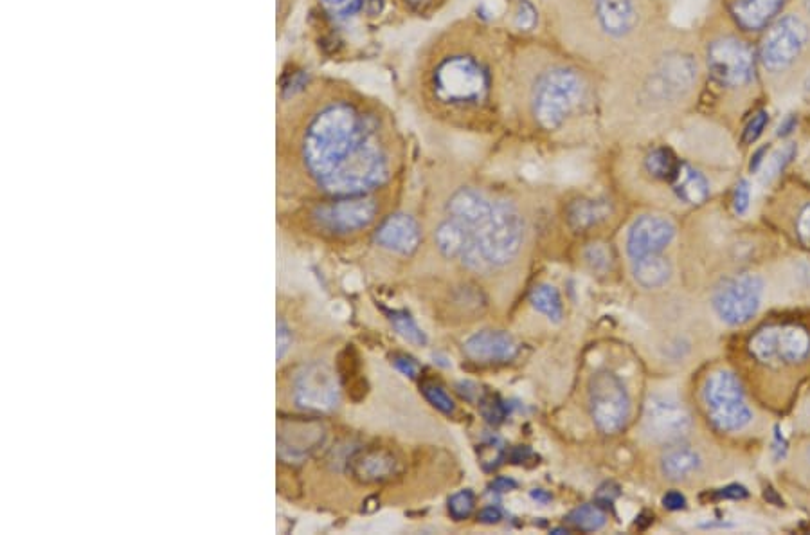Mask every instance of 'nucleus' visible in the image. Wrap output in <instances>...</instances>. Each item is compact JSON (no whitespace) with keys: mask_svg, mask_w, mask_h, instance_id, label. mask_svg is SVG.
Wrapping results in <instances>:
<instances>
[{"mask_svg":"<svg viewBox=\"0 0 810 535\" xmlns=\"http://www.w3.org/2000/svg\"><path fill=\"white\" fill-rule=\"evenodd\" d=\"M692 418L674 399L652 397L643 413V433L654 444H679L690 433Z\"/></svg>","mask_w":810,"mask_h":535,"instance_id":"12","label":"nucleus"},{"mask_svg":"<svg viewBox=\"0 0 810 535\" xmlns=\"http://www.w3.org/2000/svg\"><path fill=\"white\" fill-rule=\"evenodd\" d=\"M501 519H503V514L497 507H485L479 512V521L485 525H497Z\"/></svg>","mask_w":810,"mask_h":535,"instance_id":"40","label":"nucleus"},{"mask_svg":"<svg viewBox=\"0 0 810 535\" xmlns=\"http://www.w3.org/2000/svg\"><path fill=\"white\" fill-rule=\"evenodd\" d=\"M530 303L533 309L540 312L542 316H546L553 323H560L564 318L562 300H560V294L553 285L544 283V285L535 287L530 294Z\"/></svg>","mask_w":810,"mask_h":535,"instance_id":"26","label":"nucleus"},{"mask_svg":"<svg viewBox=\"0 0 810 535\" xmlns=\"http://www.w3.org/2000/svg\"><path fill=\"white\" fill-rule=\"evenodd\" d=\"M805 8L810 11V0H805Z\"/></svg>","mask_w":810,"mask_h":535,"instance_id":"46","label":"nucleus"},{"mask_svg":"<svg viewBox=\"0 0 810 535\" xmlns=\"http://www.w3.org/2000/svg\"><path fill=\"white\" fill-rule=\"evenodd\" d=\"M567 523L575 526L576 530H580V532H598L607 523V514L603 512L600 505L589 503V505H582V507L571 510L567 516Z\"/></svg>","mask_w":810,"mask_h":535,"instance_id":"27","label":"nucleus"},{"mask_svg":"<svg viewBox=\"0 0 810 535\" xmlns=\"http://www.w3.org/2000/svg\"><path fill=\"white\" fill-rule=\"evenodd\" d=\"M531 498L537 499V501H540V503H549V501L553 499L551 498V494H548V492H544V490L540 489L533 490V492H531Z\"/></svg>","mask_w":810,"mask_h":535,"instance_id":"44","label":"nucleus"},{"mask_svg":"<svg viewBox=\"0 0 810 535\" xmlns=\"http://www.w3.org/2000/svg\"><path fill=\"white\" fill-rule=\"evenodd\" d=\"M375 242L389 253L411 256L420 247L422 231L413 217L398 213L380 224L375 233Z\"/></svg>","mask_w":810,"mask_h":535,"instance_id":"18","label":"nucleus"},{"mask_svg":"<svg viewBox=\"0 0 810 535\" xmlns=\"http://www.w3.org/2000/svg\"><path fill=\"white\" fill-rule=\"evenodd\" d=\"M672 186L677 197L692 206H699L710 197V184L704 179V175L690 164H679V170L672 179Z\"/></svg>","mask_w":810,"mask_h":535,"instance_id":"23","label":"nucleus"},{"mask_svg":"<svg viewBox=\"0 0 810 535\" xmlns=\"http://www.w3.org/2000/svg\"><path fill=\"white\" fill-rule=\"evenodd\" d=\"M423 397L427 402L438 409L443 415H454L456 411V404L454 400L450 399L449 393L441 388L438 382L423 381L422 382Z\"/></svg>","mask_w":810,"mask_h":535,"instance_id":"30","label":"nucleus"},{"mask_svg":"<svg viewBox=\"0 0 810 535\" xmlns=\"http://www.w3.org/2000/svg\"><path fill=\"white\" fill-rule=\"evenodd\" d=\"M492 211H494V202H490L479 191L470 190V188L456 191L447 204L449 218L463 224L468 231H474L483 222H486L492 215Z\"/></svg>","mask_w":810,"mask_h":535,"instance_id":"19","label":"nucleus"},{"mask_svg":"<svg viewBox=\"0 0 810 535\" xmlns=\"http://www.w3.org/2000/svg\"><path fill=\"white\" fill-rule=\"evenodd\" d=\"M474 240L472 271L488 273L517 258L524 244V220L510 202H494V211L481 226L470 231Z\"/></svg>","mask_w":810,"mask_h":535,"instance_id":"2","label":"nucleus"},{"mask_svg":"<svg viewBox=\"0 0 810 535\" xmlns=\"http://www.w3.org/2000/svg\"><path fill=\"white\" fill-rule=\"evenodd\" d=\"M476 508V496L472 490H459L449 498V514L456 521L472 516Z\"/></svg>","mask_w":810,"mask_h":535,"instance_id":"31","label":"nucleus"},{"mask_svg":"<svg viewBox=\"0 0 810 535\" xmlns=\"http://www.w3.org/2000/svg\"><path fill=\"white\" fill-rule=\"evenodd\" d=\"M719 496L720 498L744 499L747 498V490L742 485H731V487L720 490Z\"/></svg>","mask_w":810,"mask_h":535,"instance_id":"41","label":"nucleus"},{"mask_svg":"<svg viewBox=\"0 0 810 535\" xmlns=\"http://www.w3.org/2000/svg\"><path fill=\"white\" fill-rule=\"evenodd\" d=\"M589 413L603 435H616L630 418V397L618 375L602 370L593 373L587 384Z\"/></svg>","mask_w":810,"mask_h":535,"instance_id":"4","label":"nucleus"},{"mask_svg":"<svg viewBox=\"0 0 810 535\" xmlns=\"http://www.w3.org/2000/svg\"><path fill=\"white\" fill-rule=\"evenodd\" d=\"M377 202L366 195L341 197L315 209V226L332 236H346L371 226L377 218Z\"/></svg>","mask_w":810,"mask_h":535,"instance_id":"8","label":"nucleus"},{"mask_svg":"<svg viewBox=\"0 0 810 535\" xmlns=\"http://www.w3.org/2000/svg\"><path fill=\"white\" fill-rule=\"evenodd\" d=\"M702 400L711 424L722 433L740 431L753 418L742 384L737 375L728 370H719L708 375L702 388Z\"/></svg>","mask_w":810,"mask_h":535,"instance_id":"3","label":"nucleus"},{"mask_svg":"<svg viewBox=\"0 0 810 535\" xmlns=\"http://www.w3.org/2000/svg\"><path fill=\"white\" fill-rule=\"evenodd\" d=\"M632 274L643 289H659L670 280L672 265L663 254H650L632 262Z\"/></svg>","mask_w":810,"mask_h":535,"instance_id":"24","label":"nucleus"},{"mask_svg":"<svg viewBox=\"0 0 810 535\" xmlns=\"http://www.w3.org/2000/svg\"><path fill=\"white\" fill-rule=\"evenodd\" d=\"M767 123H769V114L765 112V110H760V112H756L755 116L751 118V121L747 123L746 130H744V143L746 145H753L758 137L762 136V132H764V128L767 127Z\"/></svg>","mask_w":810,"mask_h":535,"instance_id":"34","label":"nucleus"},{"mask_svg":"<svg viewBox=\"0 0 810 535\" xmlns=\"http://www.w3.org/2000/svg\"><path fill=\"white\" fill-rule=\"evenodd\" d=\"M584 96V83L573 71L557 69L540 80L535 92V116L548 130L560 127Z\"/></svg>","mask_w":810,"mask_h":535,"instance_id":"6","label":"nucleus"},{"mask_svg":"<svg viewBox=\"0 0 810 535\" xmlns=\"http://www.w3.org/2000/svg\"><path fill=\"white\" fill-rule=\"evenodd\" d=\"M611 206L607 200L578 199L567 206L566 217L575 231H585L609 217Z\"/></svg>","mask_w":810,"mask_h":535,"instance_id":"25","label":"nucleus"},{"mask_svg":"<svg viewBox=\"0 0 810 535\" xmlns=\"http://www.w3.org/2000/svg\"><path fill=\"white\" fill-rule=\"evenodd\" d=\"M436 87L445 100L474 101L485 91V74L472 60L454 58L441 65Z\"/></svg>","mask_w":810,"mask_h":535,"instance_id":"14","label":"nucleus"},{"mask_svg":"<svg viewBox=\"0 0 810 535\" xmlns=\"http://www.w3.org/2000/svg\"><path fill=\"white\" fill-rule=\"evenodd\" d=\"M348 471L362 485H384L404 472V463L386 447H360L348 458Z\"/></svg>","mask_w":810,"mask_h":535,"instance_id":"13","label":"nucleus"},{"mask_svg":"<svg viewBox=\"0 0 810 535\" xmlns=\"http://www.w3.org/2000/svg\"><path fill=\"white\" fill-rule=\"evenodd\" d=\"M663 507L668 508V510H683L686 507V498H684L681 492H677V490H670V492H666L665 496H663Z\"/></svg>","mask_w":810,"mask_h":535,"instance_id":"39","label":"nucleus"},{"mask_svg":"<svg viewBox=\"0 0 810 535\" xmlns=\"http://www.w3.org/2000/svg\"><path fill=\"white\" fill-rule=\"evenodd\" d=\"M463 352L474 363L503 364L510 363L519 355V345L503 330H481L468 337Z\"/></svg>","mask_w":810,"mask_h":535,"instance_id":"17","label":"nucleus"},{"mask_svg":"<svg viewBox=\"0 0 810 535\" xmlns=\"http://www.w3.org/2000/svg\"><path fill=\"white\" fill-rule=\"evenodd\" d=\"M796 233H798L801 244L810 251V204L801 209L800 217L796 222Z\"/></svg>","mask_w":810,"mask_h":535,"instance_id":"37","label":"nucleus"},{"mask_svg":"<svg viewBox=\"0 0 810 535\" xmlns=\"http://www.w3.org/2000/svg\"><path fill=\"white\" fill-rule=\"evenodd\" d=\"M807 44H809L807 24L796 15L783 17L765 35L760 51L765 69L773 73L785 71L800 58Z\"/></svg>","mask_w":810,"mask_h":535,"instance_id":"9","label":"nucleus"},{"mask_svg":"<svg viewBox=\"0 0 810 535\" xmlns=\"http://www.w3.org/2000/svg\"><path fill=\"white\" fill-rule=\"evenodd\" d=\"M764 282L756 274H738L713 292V309L724 323L740 327L760 309Z\"/></svg>","mask_w":810,"mask_h":535,"instance_id":"7","label":"nucleus"},{"mask_svg":"<svg viewBox=\"0 0 810 535\" xmlns=\"http://www.w3.org/2000/svg\"><path fill=\"white\" fill-rule=\"evenodd\" d=\"M695 80H697V65L693 62L692 56L672 53L665 56L657 65L650 91L661 100L683 96L684 92L692 89Z\"/></svg>","mask_w":810,"mask_h":535,"instance_id":"16","label":"nucleus"},{"mask_svg":"<svg viewBox=\"0 0 810 535\" xmlns=\"http://www.w3.org/2000/svg\"><path fill=\"white\" fill-rule=\"evenodd\" d=\"M596 13L611 37H625L638 24L636 0H596Z\"/></svg>","mask_w":810,"mask_h":535,"instance_id":"20","label":"nucleus"},{"mask_svg":"<svg viewBox=\"0 0 810 535\" xmlns=\"http://www.w3.org/2000/svg\"><path fill=\"white\" fill-rule=\"evenodd\" d=\"M479 411H481V415H483L486 422L492 424V426L503 424L504 418H506V406H504L503 400L499 399L497 395H490V393L479 400Z\"/></svg>","mask_w":810,"mask_h":535,"instance_id":"32","label":"nucleus"},{"mask_svg":"<svg viewBox=\"0 0 810 535\" xmlns=\"http://www.w3.org/2000/svg\"><path fill=\"white\" fill-rule=\"evenodd\" d=\"M675 226L665 217L643 215L630 227L627 253L630 260H639L650 254H661L674 240Z\"/></svg>","mask_w":810,"mask_h":535,"instance_id":"15","label":"nucleus"},{"mask_svg":"<svg viewBox=\"0 0 810 535\" xmlns=\"http://www.w3.org/2000/svg\"><path fill=\"white\" fill-rule=\"evenodd\" d=\"M391 325L395 327L396 332L404 337L405 341H409L411 345L423 346L427 343V336L423 334L422 328L416 325V321L411 318L409 312L405 310H393L387 314Z\"/></svg>","mask_w":810,"mask_h":535,"instance_id":"29","label":"nucleus"},{"mask_svg":"<svg viewBox=\"0 0 810 535\" xmlns=\"http://www.w3.org/2000/svg\"><path fill=\"white\" fill-rule=\"evenodd\" d=\"M787 0H733L731 11L738 26L746 31H760L782 11Z\"/></svg>","mask_w":810,"mask_h":535,"instance_id":"21","label":"nucleus"},{"mask_svg":"<svg viewBox=\"0 0 810 535\" xmlns=\"http://www.w3.org/2000/svg\"><path fill=\"white\" fill-rule=\"evenodd\" d=\"M308 172L335 197L364 195L387 179L386 155L373 130L348 105L321 112L303 141Z\"/></svg>","mask_w":810,"mask_h":535,"instance_id":"1","label":"nucleus"},{"mask_svg":"<svg viewBox=\"0 0 810 535\" xmlns=\"http://www.w3.org/2000/svg\"><path fill=\"white\" fill-rule=\"evenodd\" d=\"M585 260L591 263L594 269H605L611 263V254L605 244H593L585 251Z\"/></svg>","mask_w":810,"mask_h":535,"instance_id":"35","label":"nucleus"},{"mask_svg":"<svg viewBox=\"0 0 810 535\" xmlns=\"http://www.w3.org/2000/svg\"><path fill=\"white\" fill-rule=\"evenodd\" d=\"M701 454L688 445H668L661 458V471L668 480L686 481L701 471Z\"/></svg>","mask_w":810,"mask_h":535,"instance_id":"22","label":"nucleus"},{"mask_svg":"<svg viewBox=\"0 0 810 535\" xmlns=\"http://www.w3.org/2000/svg\"><path fill=\"white\" fill-rule=\"evenodd\" d=\"M708 65L715 80L726 87H744L755 76L753 53L738 38L724 37L711 42Z\"/></svg>","mask_w":810,"mask_h":535,"instance_id":"10","label":"nucleus"},{"mask_svg":"<svg viewBox=\"0 0 810 535\" xmlns=\"http://www.w3.org/2000/svg\"><path fill=\"white\" fill-rule=\"evenodd\" d=\"M393 364H395V368L398 372L404 373L405 377H409V379L418 377V373H420L418 363H416L414 359H411V357H407V355H395V357H393Z\"/></svg>","mask_w":810,"mask_h":535,"instance_id":"38","label":"nucleus"},{"mask_svg":"<svg viewBox=\"0 0 810 535\" xmlns=\"http://www.w3.org/2000/svg\"><path fill=\"white\" fill-rule=\"evenodd\" d=\"M326 2H330V4H335V6H341V4H344L346 0H326Z\"/></svg>","mask_w":810,"mask_h":535,"instance_id":"45","label":"nucleus"},{"mask_svg":"<svg viewBox=\"0 0 810 535\" xmlns=\"http://www.w3.org/2000/svg\"><path fill=\"white\" fill-rule=\"evenodd\" d=\"M526 456H531V451L528 449V447H515L512 454H510V458H512L513 463L524 462V460H526Z\"/></svg>","mask_w":810,"mask_h":535,"instance_id":"43","label":"nucleus"},{"mask_svg":"<svg viewBox=\"0 0 810 535\" xmlns=\"http://www.w3.org/2000/svg\"><path fill=\"white\" fill-rule=\"evenodd\" d=\"M796 154V148L792 145L783 146L782 150H778L776 154L771 157V161L767 163V172H765V179H773L778 173H782L783 168L791 163L792 157Z\"/></svg>","mask_w":810,"mask_h":535,"instance_id":"33","label":"nucleus"},{"mask_svg":"<svg viewBox=\"0 0 810 535\" xmlns=\"http://www.w3.org/2000/svg\"><path fill=\"white\" fill-rule=\"evenodd\" d=\"M749 352L765 366H792L810 354L809 330L800 325H769L760 328L749 341Z\"/></svg>","mask_w":810,"mask_h":535,"instance_id":"5","label":"nucleus"},{"mask_svg":"<svg viewBox=\"0 0 810 535\" xmlns=\"http://www.w3.org/2000/svg\"><path fill=\"white\" fill-rule=\"evenodd\" d=\"M517 487V483L513 480H508V478H497V480L492 483V489L497 490V492H510V490L515 489Z\"/></svg>","mask_w":810,"mask_h":535,"instance_id":"42","label":"nucleus"},{"mask_svg":"<svg viewBox=\"0 0 810 535\" xmlns=\"http://www.w3.org/2000/svg\"><path fill=\"white\" fill-rule=\"evenodd\" d=\"M411 2H420V0H411Z\"/></svg>","mask_w":810,"mask_h":535,"instance_id":"48","label":"nucleus"},{"mask_svg":"<svg viewBox=\"0 0 810 535\" xmlns=\"http://www.w3.org/2000/svg\"><path fill=\"white\" fill-rule=\"evenodd\" d=\"M679 161L675 159V155L666 150V148H657L652 154H648L645 166H647L648 173L652 177H656L659 181L672 182L675 173L679 170Z\"/></svg>","mask_w":810,"mask_h":535,"instance_id":"28","label":"nucleus"},{"mask_svg":"<svg viewBox=\"0 0 810 535\" xmlns=\"http://www.w3.org/2000/svg\"><path fill=\"white\" fill-rule=\"evenodd\" d=\"M749 200H751V188L749 182L740 181L735 188V195H733V209L737 215H744L747 208H749Z\"/></svg>","mask_w":810,"mask_h":535,"instance_id":"36","label":"nucleus"},{"mask_svg":"<svg viewBox=\"0 0 810 535\" xmlns=\"http://www.w3.org/2000/svg\"><path fill=\"white\" fill-rule=\"evenodd\" d=\"M341 399L339 382L330 366L312 363L297 373L294 400L299 408L314 413H328L337 408Z\"/></svg>","mask_w":810,"mask_h":535,"instance_id":"11","label":"nucleus"},{"mask_svg":"<svg viewBox=\"0 0 810 535\" xmlns=\"http://www.w3.org/2000/svg\"><path fill=\"white\" fill-rule=\"evenodd\" d=\"M807 456H809V463H810V447H809V451H807Z\"/></svg>","mask_w":810,"mask_h":535,"instance_id":"47","label":"nucleus"}]
</instances>
